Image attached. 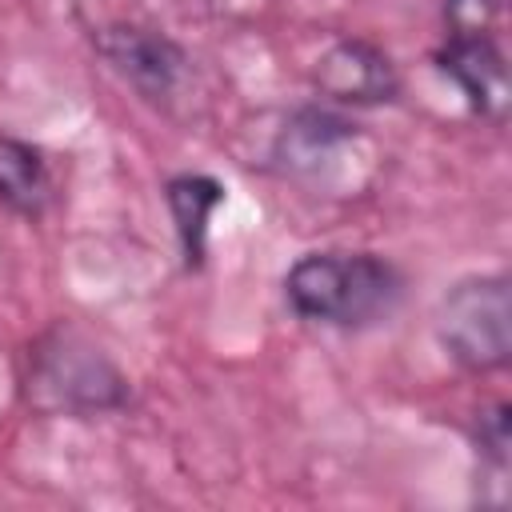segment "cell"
<instances>
[{
  "mask_svg": "<svg viewBox=\"0 0 512 512\" xmlns=\"http://www.w3.org/2000/svg\"><path fill=\"white\" fill-rule=\"evenodd\" d=\"M284 296L296 316L336 328H364L392 312L400 276L372 252H308L284 276Z\"/></svg>",
  "mask_w": 512,
  "mask_h": 512,
  "instance_id": "obj_1",
  "label": "cell"
},
{
  "mask_svg": "<svg viewBox=\"0 0 512 512\" xmlns=\"http://www.w3.org/2000/svg\"><path fill=\"white\" fill-rule=\"evenodd\" d=\"M28 388L36 404L72 416L112 412L128 400V384L116 364L72 328H56L36 340L28 360Z\"/></svg>",
  "mask_w": 512,
  "mask_h": 512,
  "instance_id": "obj_2",
  "label": "cell"
},
{
  "mask_svg": "<svg viewBox=\"0 0 512 512\" xmlns=\"http://www.w3.org/2000/svg\"><path fill=\"white\" fill-rule=\"evenodd\" d=\"M440 344L468 372H496L512 356V296L504 276L460 280L436 312Z\"/></svg>",
  "mask_w": 512,
  "mask_h": 512,
  "instance_id": "obj_3",
  "label": "cell"
},
{
  "mask_svg": "<svg viewBox=\"0 0 512 512\" xmlns=\"http://www.w3.org/2000/svg\"><path fill=\"white\" fill-rule=\"evenodd\" d=\"M356 144H360V128L352 120H344L332 108L308 104V108H296L284 120V128L276 132L272 160L284 176L320 184V180H328L332 172L344 168V160Z\"/></svg>",
  "mask_w": 512,
  "mask_h": 512,
  "instance_id": "obj_4",
  "label": "cell"
},
{
  "mask_svg": "<svg viewBox=\"0 0 512 512\" xmlns=\"http://www.w3.org/2000/svg\"><path fill=\"white\" fill-rule=\"evenodd\" d=\"M92 44L112 64V72H120L152 104L168 100L180 88L184 72H188V52L172 36H164L156 28L108 24V28H100L92 36Z\"/></svg>",
  "mask_w": 512,
  "mask_h": 512,
  "instance_id": "obj_5",
  "label": "cell"
},
{
  "mask_svg": "<svg viewBox=\"0 0 512 512\" xmlns=\"http://www.w3.org/2000/svg\"><path fill=\"white\" fill-rule=\"evenodd\" d=\"M312 80H316L320 96H328L336 104H356V108L388 104L400 96V72L392 64V56L360 36L328 44L324 56L316 60Z\"/></svg>",
  "mask_w": 512,
  "mask_h": 512,
  "instance_id": "obj_6",
  "label": "cell"
},
{
  "mask_svg": "<svg viewBox=\"0 0 512 512\" xmlns=\"http://www.w3.org/2000/svg\"><path fill=\"white\" fill-rule=\"evenodd\" d=\"M440 72L464 92L472 112L484 120H504L508 112V64L492 32H448L436 48Z\"/></svg>",
  "mask_w": 512,
  "mask_h": 512,
  "instance_id": "obj_7",
  "label": "cell"
},
{
  "mask_svg": "<svg viewBox=\"0 0 512 512\" xmlns=\"http://www.w3.org/2000/svg\"><path fill=\"white\" fill-rule=\"evenodd\" d=\"M164 200H168L172 220H176L184 264L200 268L204 264V248H208V220L224 200V184L204 176V172H184V176H172L164 184Z\"/></svg>",
  "mask_w": 512,
  "mask_h": 512,
  "instance_id": "obj_8",
  "label": "cell"
},
{
  "mask_svg": "<svg viewBox=\"0 0 512 512\" xmlns=\"http://www.w3.org/2000/svg\"><path fill=\"white\" fill-rule=\"evenodd\" d=\"M52 200V176L44 152L20 136L0 132V204L24 220H36Z\"/></svg>",
  "mask_w": 512,
  "mask_h": 512,
  "instance_id": "obj_9",
  "label": "cell"
},
{
  "mask_svg": "<svg viewBox=\"0 0 512 512\" xmlns=\"http://www.w3.org/2000/svg\"><path fill=\"white\" fill-rule=\"evenodd\" d=\"M476 448L504 472L508 464V404H492L476 420Z\"/></svg>",
  "mask_w": 512,
  "mask_h": 512,
  "instance_id": "obj_10",
  "label": "cell"
},
{
  "mask_svg": "<svg viewBox=\"0 0 512 512\" xmlns=\"http://www.w3.org/2000/svg\"><path fill=\"white\" fill-rule=\"evenodd\" d=\"M500 16V0H444L448 32H492Z\"/></svg>",
  "mask_w": 512,
  "mask_h": 512,
  "instance_id": "obj_11",
  "label": "cell"
}]
</instances>
